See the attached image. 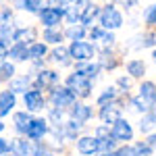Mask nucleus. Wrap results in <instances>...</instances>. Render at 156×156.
I'll return each mask as SVG.
<instances>
[{"label":"nucleus","instance_id":"nucleus-6","mask_svg":"<svg viewBox=\"0 0 156 156\" xmlns=\"http://www.w3.org/2000/svg\"><path fill=\"white\" fill-rule=\"evenodd\" d=\"M52 102L60 110V108L71 106L73 102H75V94H73L69 87H54L52 90Z\"/></svg>","mask_w":156,"mask_h":156},{"label":"nucleus","instance_id":"nucleus-32","mask_svg":"<svg viewBox=\"0 0 156 156\" xmlns=\"http://www.w3.org/2000/svg\"><path fill=\"white\" fill-rule=\"evenodd\" d=\"M83 34H85V27H81V25H79V27H75V25H73L71 29L67 31V36L71 37L73 42H81V37H83Z\"/></svg>","mask_w":156,"mask_h":156},{"label":"nucleus","instance_id":"nucleus-2","mask_svg":"<svg viewBox=\"0 0 156 156\" xmlns=\"http://www.w3.org/2000/svg\"><path fill=\"white\" fill-rule=\"evenodd\" d=\"M62 6H67V4L60 2L56 6H42L40 19H42V23L46 25V29H54V25L60 23V19L65 17V9H62Z\"/></svg>","mask_w":156,"mask_h":156},{"label":"nucleus","instance_id":"nucleus-28","mask_svg":"<svg viewBox=\"0 0 156 156\" xmlns=\"http://www.w3.org/2000/svg\"><path fill=\"white\" fill-rule=\"evenodd\" d=\"M100 69L104 67V69H115L117 67V60H115V56L110 54V52H102V58H100Z\"/></svg>","mask_w":156,"mask_h":156},{"label":"nucleus","instance_id":"nucleus-29","mask_svg":"<svg viewBox=\"0 0 156 156\" xmlns=\"http://www.w3.org/2000/svg\"><path fill=\"white\" fill-rule=\"evenodd\" d=\"M27 83H29V79H27V77H23V79H15V81H11V90H9V92H12V94H15V92H27Z\"/></svg>","mask_w":156,"mask_h":156},{"label":"nucleus","instance_id":"nucleus-34","mask_svg":"<svg viewBox=\"0 0 156 156\" xmlns=\"http://www.w3.org/2000/svg\"><path fill=\"white\" fill-rule=\"evenodd\" d=\"M135 148V154L137 156H150L152 154V148L146 144V142H142V144H137V146H133Z\"/></svg>","mask_w":156,"mask_h":156},{"label":"nucleus","instance_id":"nucleus-7","mask_svg":"<svg viewBox=\"0 0 156 156\" xmlns=\"http://www.w3.org/2000/svg\"><path fill=\"white\" fill-rule=\"evenodd\" d=\"M110 137L112 140H121V142H129L133 137V129L131 125L125 119H119L117 123H112V129H110Z\"/></svg>","mask_w":156,"mask_h":156},{"label":"nucleus","instance_id":"nucleus-47","mask_svg":"<svg viewBox=\"0 0 156 156\" xmlns=\"http://www.w3.org/2000/svg\"><path fill=\"white\" fill-rule=\"evenodd\" d=\"M154 60H156V50H154Z\"/></svg>","mask_w":156,"mask_h":156},{"label":"nucleus","instance_id":"nucleus-21","mask_svg":"<svg viewBox=\"0 0 156 156\" xmlns=\"http://www.w3.org/2000/svg\"><path fill=\"white\" fill-rule=\"evenodd\" d=\"M127 71H129V75L131 77H142L146 73V65H144V60H137V58H133L127 62Z\"/></svg>","mask_w":156,"mask_h":156},{"label":"nucleus","instance_id":"nucleus-35","mask_svg":"<svg viewBox=\"0 0 156 156\" xmlns=\"http://www.w3.org/2000/svg\"><path fill=\"white\" fill-rule=\"evenodd\" d=\"M112 156H137V154H135V148L133 146H123L117 152H112Z\"/></svg>","mask_w":156,"mask_h":156},{"label":"nucleus","instance_id":"nucleus-27","mask_svg":"<svg viewBox=\"0 0 156 156\" xmlns=\"http://www.w3.org/2000/svg\"><path fill=\"white\" fill-rule=\"evenodd\" d=\"M12 75H15V67H12L11 62H2V65H0V83L9 81Z\"/></svg>","mask_w":156,"mask_h":156},{"label":"nucleus","instance_id":"nucleus-8","mask_svg":"<svg viewBox=\"0 0 156 156\" xmlns=\"http://www.w3.org/2000/svg\"><path fill=\"white\" fill-rule=\"evenodd\" d=\"M46 133H48V123H46L44 119H34L31 123H29L25 135H27L29 140H40V137H44Z\"/></svg>","mask_w":156,"mask_h":156},{"label":"nucleus","instance_id":"nucleus-17","mask_svg":"<svg viewBox=\"0 0 156 156\" xmlns=\"http://www.w3.org/2000/svg\"><path fill=\"white\" fill-rule=\"evenodd\" d=\"M36 40V31L29 27H23V29H17L15 31V44H25L27 46V42H34Z\"/></svg>","mask_w":156,"mask_h":156},{"label":"nucleus","instance_id":"nucleus-45","mask_svg":"<svg viewBox=\"0 0 156 156\" xmlns=\"http://www.w3.org/2000/svg\"><path fill=\"white\" fill-rule=\"evenodd\" d=\"M119 85L123 87V90H129V85H131V81H129L127 77H121V79H119Z\"/></svg>","mask_w":156,"mask_h":156},{"label":"nucleus","instance_id":"nucleus-23","mask_svg":"<svg viewBox=\"0 0 156 156\" xmlns=\"http://www.w3.org/2000/svg\"><path fill=\"white\" fill-rule=\"evenodd\" d=\"M83 4H85V2H75V4H73V9H69V11L65 12V17H67V21H69V23H75V21H79V19H81Z\"/></svg>","mask_w":156,"mask_h":156},{"label":"nucleus","instance_id":"nucleus-4","mask_svg":"<svg viewBox=\"0 0 156 156\" xmlns=\"http://www.w3.org/2000/svg\"><path fill=\"white\" fill-rule=\"evenodd\" d=\"M100 23H102V29H104V31L119 29L121 25H123V15H121L112 4H106L104 11L100 12Z\"/></svg>","mask_w":156,"mask_h":156},{"label":"nucleus","instance_id":"nucleus-30","mask_svg":"<svg viewBox=\"0 0 156 156\" xmlns=\"http://www.w3.org/2000/svg\"><path fill=\"white\" fill-rule=\"evenodd\" d=\"M44 40L46 42H52V44H58V42H62V34L56 31V29H46L44 31Z\"/></svg>","mask_w":156,"mask_h":156},{"label":"nucleus","instance_id":"nucleus-15","mask_svg":"<svg viewBox=\"0 0 156 156\" xmlns=\"http://www.w3.org/2000/svg\"><path fill=\"white\" fill-rule=\"evenodd\" d=\"M58 81V75L54 71H42L36 77V85L37 87H52V85Z\"/></svg>","mask_w":156,"mask_h":156},{"label":"nucleus","instance_id":"nucleus-36","mask_svg":"<svg viewBox=\"0 0 156 156\" xmlns=\"http://www.w3.org/2000/svg\"><path fill=\"white\" fill-rule=\"evenodd\" d=\"M156 44V34H144L140 37V46H154Z\"/></svg>","mask_w":156,"mask_h":156},{"label":"nucleus","instance_id":"nucleus-3","mask_svg":"<svg viewBox=\"0 0 156 156\" xmlns=\"http://www.w3.org/2000/svg\"><path fill=\"white\" fill-rule=\"evenodd\" d=\"M94 54H96V48L90 42H73L69 46V56L75 58L79 65H85L87 60H92Z\"/></svg>","mask_w":156,"mask_h":156},{"label":"nucleus","instance_id":"nucleus-40","mask_svg":"<svg viewBox=\"0 0 156 156\" xmlns=\"http://www.w3.org/2000/svg\"><path fill=\"white\" fill-rule=\"evenodd\" d=\"M34 156H52V152H50V150L46 148V146H42V144H40V146L36 148V152H34Z\"/></svg>","mask_w":156,"mask_h":156},{"label":"nucleus","instance_id":"nucleus-12","mask_svg":"<svg viewBox=\"0 0 156 156\" xmlns=\"http://www.w3.org/2000/svg\"><path fill=\"white\" fill-rule=\"evenodd\" d=\"M90 117H92V108L85 106V104H75V106L71 108V121H75L77 125L90 121Z\"/></svg>","mask_w":156,"mask_h":156},{"label":"nucleus","instance_id":"nucleus-48","mask_svg":"<svg viewBox=\"0 0 156 156\" xmlns=\"http://www.w3.org/2000/svg\"><path fill=\"white\" fill-rule=\"evenodd\" d=\"M4 156H9V154H4ZM11 156H15V154H11Z\"/></svg>","mask_w":156,"mask_h":156},{"label":"nucleus","instance_id":"nucleus-46","mask_svg":"<svg viewBox=\"0 0 156 156\" xmlns=\"http://www.w3.org/2000/svg\"><path fill=\"white\" fill-rule=\"evenodd\" d=\"M2 129H4V125H2V121H0V131H2Z\"/></svg>","mask_w":156,"mask_h":156},{"label":"nucleus","instance_id":"nucleus-16","mask_svg":"<svg viewBox=\"0 0 156 156\" xmlns=\"http://www.w3.org/2000/svg\"><path fill=\"white\" fill-rule=\"evenodd\" d=\"M77 75H81L83 79H94L98 73H100V65H77Z\"/></svg>","mask_w":156,"mask_h":156},{"label":"nucleus","instance_id":"nucleus-5","mask_svg":"<svg viewBox=\"0 0 156 156\" xmlns=\"http://www.w3.org/2000/svg\"><path fill=\"white\" fill-rule=\"evenodd\" d=\"M67 87L75 96H81V98H87L92 94V83L87 79H83L81 75H77V73H73V75L67 77Z\"/></svg>","mask_w":156,"mask_h":156},{"label":"nucleus","instance_id":"nucleus-38","mask_svg":"<svg viewBox=\"0 0 156 156\" xmlns=\"http://www.w3.org/2000/svg\"><path fill=\"white\" fill-rule=\"evenodd\" d=\"M104 34H106V31H104L102 27H94V29L90 31V37H92V40H102Z\"/></svg>","mask_w":156,"mask_h":156},{"label":"nucleus","instance_id":"nucleus-37","mask_svg":"<svg viewBox=\"0 0 156 156\" xmlns=\"http://www.w3.org/2000/svg\"><path fill=\"white\" fill-rule=\"evenodd\" d=\"M146 23H150V25L156 23V4H152L148 9V12H146Z\"/></svg>","mask_w":156,"mask_h":156},{"label":"nucleus","instance_id":"nucleus-42","mask_svg":"<svg viewBox=\"0 0 156 156\" xmlns=\"http://www.w3.org/2000/svg\"><path fill=\"white\" fill-rule=\"evenodd\" d=\"M9 148H11V144H9L6 140H2V137H0V156L6 154V152H9Z\"/></svg>","mask_w":156,"mask_h":156},{"label":"nucleus","instance_id":"nucleus-26","mask_svg":"<svg viewBox=\"0 0 156 156\" xmlns=\"http://www.w3.org/2000/svg\"><path fill=\"white\" fill-rule=\"evenodd\" d=\"M115 100H117V90H115V87H108V90H104V94L98 98V104H100V106H106L108 102L112 104Z\"/></svg>","mask_w":156,"mask_h":156},{"label":"nucleus","instance_id":"nucleus-31","mask_svg":"<svg viewBox=\"0 0 156 156\" xmlns=\"http://www.w3.org/2000/svg\"><path fill=\"white\" fill-rule=\"evenodd\" d=\"M79 129H81V125H77L75 121H69V123L65 125V135H67V137H71V140H75Z\"/></svg>","mask_w":156,"mask_h":156},{"label":"nucleus","instance_id":"nucleus-24","mask_svg":"<svg viewBox=\"0 0 156 156\" xmlns=\"http://www.w3.org/2000/svg\"><path fill=\"white\" fill-rule=\"evenodd\" d=\"M46 54V44H31L27 48V58L29 60H37Z\"/></svg>","mask_w":156,"mask_h":156},{"label":"nucleus","instance_id":"nucleus-20","mask_svg":"<svg viewBox=\"0 0 156 156\" xmlns=\"http://www.w3.org/2000/svg\"><path fill=\"white\" fill-rule=\"evenodd\" d=\"M9 58L27 60V46L25 44H12L11 48H9Z\"/></svg>","mask_w":156,"mask_h":156},{"label":"nucleus","instance_id":"nucleus-9","mask_svg":"<svg viewBox=\"0 0 156 156\" xmlns=\"http://www.w3.org/2000/svg\"><path fill=\"white\" fill-rule=\"evenodd\" d=\"M23 102L27 110H42L44 108V96L37 90H27L23 94Z\"/></svg>","mask_w":156,"mask_h":156},{"label":"nucleus","instance_id":"nucleus-19","mask_svg":"<svg viewBox=\"0 0 156 156\" xmlns=\"http://www.w3.org/2000/svg\"><path fill=\"white\" fill-rule=\"evenodd\" d=\"M31 121L34 119H31L27 112H17V115H15V129H17L19 133H25Z\"/></svg>","mask_w":156,"mask_h":156},{"label":"nucleus","instance_id":"nucleus-39","mask_svg":"<svg viewBox=\"0 0 156 156\" xmlns=\"http://www.w3.org/2000/svg\"><path fill=\"white\" fill-rule=\"evenodd\" d=\"M96 140H104V137H110V129H106V127H98L96 129V135H94Z\"/></svg>","mask_w":156,"mask_h":156},{"label":"nucleus","instance_id":"nucleus-13","mask_svg":"<svg viewBox=\"0 0 156 156\" xmlns=\"http://www.w3.org/2000/svg\"><path fill=\"white\" fill-rule=\"evenodd\" d=\"M98 15H100V9H98L96 4L85 2V4H83V11H81V19H79L81 27H85V25H92V21L96 19Z\"/></svg>","mask_w":156,"mask_h":156},{"label":"nucleus","instance_id":"nucleus-25","mask_svg":"<svg viewBox=\"0 0 156 156\" xmlns=\"http://www.w3.org/2000/svg\"><path fill=\"white\" fill-rule=\"evenodd\" d=\"M152 127H156V112H148L144 119L140 121V129H142V133H148Z\"/></svg>","mask_w":156,"mask_h":156},{"label":"nucleus","instance_id":"nucleus-41","mask_svg":"<svg viewBox=\"0 0 156 156\" xmlns=\"http://www.w3.org/2000/svg\"><path fill=\"white\" fill-rule=\"evenodd\" d=\"M4 58H9V46H6L4 42H0V65H2Z\"/></svg>","mask_w":156,"mask_h":156},{"label":"nucleus","instance_id":"nucleus-22","mask_svg":"<svg viewBox=\"0 0 156 156\" xmlns=\"http://www.w3.org/2000/svg\"><path fill=\"white\" fill-rule=\"evenodd\" d=\"M52 60L54 62H62V65H69V48H65V46H56V48L52 50Z\"/></svg>","mask_w":156,"mask_h":156},{"label":"nucleus","instance_id":"nucleus-1","mask_svg":"<svg viewBox=\"0 0 156 156\" xmlns=\"http://www.w3.org/2000/svg\"><path fill=\"white\" fill-rule=\"evenodd\" d=\"M131 106L140 112H150L156 106V83L144 81L140 85V94L131 98Z\"/></svg>","mask_w":156,"mask_h":156},{"label":"nucleus","instance_id":"nucleus-18","mask_svg":"<svg viewBox=\"0 0 156 156\" xmlns=\"http://www.w3.org/2000/svg\"><path fill=\"white\" fill-rule=\"evenodd\" d=\"M12 150H15V156H34L31 146H29L27 140H15L12 142Z\"/></svg>","mask_w":156,"mask_h":156},{"label":"nucleus","instance_id":"nucleus-11","mask_svg":"<svg viewBox=\"0 0 156 156\" xmlns=\"http://www.w3.org/2000/svg\"><path fill=\"white\" fill-rule=\"evenodd\" d=\"M77 150H79V154H96L98 152V140L96 137H90V135L79 137L77 140Z\"/></svg>","mask_w":156,"mask_h":156},{"label":"nucleus","instance_id":"nucleus-14","mask_svg":"<svg viewBox=\"0 0 156 156\" xmlns=\"http://www.w3.org/2000/svg\"><path fill=\"white\" fill-rule=\"evenodd\" d=\"M15 102H17V98L12 92H2L0 94V117L9 115L11 108H15Z\"/></svg>","mask_w":156,"mask_h":156},{"label":"nucleus","instance_id":"nucleus-33","mask_svg":"<svg viewBox=\"0 0 156 156\" xmlns=\"http://www.w3.org/2000/svg\"><path fill=\"white\" fill-rule=\"evenodd\" d=\"M19 6L23 9V11H29V12H36L42 9V2H37V0H25V2H19Z\"/></svg>","mask_w":156,"mask_h":156},{"label":"nucleus","instance_id":"nucleus-44","mask_svg":"<svg viewBox=\"0 0 156 156\" xmlns=\"http://www.w3.org/2000/svg\"><path fill=\"white\" fill-rule=\"evenodd\" d=\"M146 144H148L150 148H152V150H154V148H156V133H152V135H148V140H146Z\"/></svg>","mask_w":156,"mask_h":156},{"label":"nucleus","instance_id":"nucleus-43","mask_svg":"<svg viewBox=\"0 0 156 156\" xmlns=\"http://www.w3.org/2000/svg\"><path fill=\"white\" fill-rule=\"evenodd\" d=\"M100 42H102V44H106V46H108V44H112V42H115V36H112V34H108V31H106V34H104V37H102Z\"/></svg>","mask_w":156,"mask_h":156},{"label":"nucleus","instance_id":"nucleus-10","mask_svg":"<svg viewBox=\"0 0 156 156\" xmlns=\"http://www.w3.org/2000/svg\"><path fill=\"white\" fill-rule=\"evenodd\" d=\"M100 119L108 123V125H112V123H117L121 119V108L119 104H106V106L100 108Z\"/></svg>","mask_w":156,"mask_h":156}]
</instances>
